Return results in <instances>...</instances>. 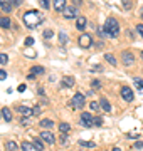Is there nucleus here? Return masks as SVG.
Wrapping results in <instances>:
<instances>
[{
  "mask_svg": "<svg viewBox=\"0 0 143 151\" xmlns=\"http://www.w3.org/2000/svg\"><path fill=\"white\" fill-rule=\"evenodd\" d=\"M123 7H125V9H131V2H130V0H123Z\"/></svg>",
  "mask_w": 143,
  "mask_h": 151,
  "instance_id": "72a5a7b5",
  "label": "nucleus"
},
{
  "mask_svg": "<svg viewBox=\"0 0 143 151\" xmlns=\"http://www.w3.org/2000/svg\"><path fill=\"white\" fill-rule=\"evenodd\" d=\"M140 57H142V59H143V52H142V54H140Z\"/></svg>",
  "mask_w": 143,
  "mask_h": 151,
  "instance_id": "de8ad7c7",
  "label": "nucleus"
},
{
  "mask_svg": "<svg viewBox=\"0 0 143 151\" xmlns=\"http://www.w3.org/2000/svg\"><path fill=\"white\" fill-rule=\"evenodd\" d=\"M0 7H2V5H0Z\"/></svg>",
  "mask_w": 143,
  "mask_h": 151,
  "instance_id": "3c124183",
  "label": "nucleus"
},
{
  "mask_svg": "<svg viewBox=\"0 0 143 151\" xmlns=\"http://www.w3.org/2000/svg\"><path fill=\"white\" fill-rule=\"evenodd\" d=\"M5 146H7V150L9 151H17V143L15 141H7Z\"/></svg>",
  "mask_w": 143,
  "mask_h": 151,
  "instance_id": "5701e85b",
  "label": "nucleus"
},
{
  "mask_svg": "<svg viewBox=\"0 0 143 151\" xmlns=\"http://www.w3.org/2000/svg\"><path fill=\"white\" fill-rule=\"evenodd\" d=\"M86 24H88V20H86V17H77V20H76V29H79V30H83V29L86 27Z\"/></svg>",
  "mask_w": 143,
  "mask_h": 151,
  "instance_id": "4468645a",
  "label": "nucleus"
},
{
  "mask_svg": "<svg viewBox=\"0 0 143 151\" xmlns=\"http://www.w3.org/2000/svg\"><path fill=\"white\" fill-rule=\"evenodd\" d=\"M136 32L143 37V24H138V25H136Z\"/></svg>",
  "mask_w": 143,
  "mask_h": 151,
  "instance_id": "f704fd0d",
  "label": "nucleus"
},
{
  "mask_svg": "<svg viewBox=\"0 0 143 151\" xmlns=\"http://www.w3.org/2000/svg\"><path fill=\"white\" fill-rule=\"evenodd\" d=\"M84 104H86V99H84L83 94H81V92L74 94V97H72V108L83 109V108H84Z\"/></svg>",
  "mask_w": 143,
  "mask_h": 151,
  "instance_id": "20e7f679",
  "label": "nucleus"
},
{
  "mask_svg": "<svg viewBox=\"0 0 143 151\" xmlns=\"http://www.w3.org/2000/svg\"><path fill=\"white\" fill-rule=\"evenodd\" d=\"M101 124H103V119L99 118V116H96V118L93 119V126H98V128H99Z\"/></svg>",
  "mask_w": 143,
  "mask_h": 151,
  "instance_id": "c85d7f7f",
  "label": "nucleus"
},
{
  "mask_svg": "<svg viewBox=\"0 0 143 151\" xmlns=\"http://www.w3.org/2000/svg\"><path fill=\"white\" fill-rule=\"evenodd\" d=\"M20 124H27V119H25V116H24V118L20 119Z\"/></svg>",
  "mask_w": 143,
  "mask_h": 151,
  "instance_id": "c03bdc74",
  "label": "nucleus"
},
{
  "mask_svg": "<svg viewBox=\"0 0 143 151\" xmlns=\"http://www.w3.org/2000/svg\"><path fill=\"white\" fill-rule=\"evenodd\" d=\"M105 30L110 34L111 39H116L118 34H120V24H118V20L113 19V17H110V19L105 22Z\"/></svg>",
  "mask_w": 143,
  "mask_h": 151,
  "instance_id": "f03ea898",
  "label": "nucleus"
},
{
  "mask_svg": "<svg viewBox=\"0 0 143 151\" xmlns=\"http://www.w3.org/2000/svg\"><path fill=\"white\" fill-rule=\"evenodd\" d=\"M25 87H27L25 84H20V86H19V92H24L25 91Z\"/></svg>",
  "mask_w": 143,
  "mask_h": 151,
  "instance_id": "79ce46f5",
  "label": "nucleus"
},
{
  "mask_svg": "<svg viewBox=\"0 0 143 151\" xmlns=\"http://www.w3.org/2000/svg\"><path fill=\"white\" fill-rule=\"evenodd\" d=\"M99 106H101V109H103L105 113H110L111 111V104L106 97H101V99H99Z\"/></svg>",
  "mask_w": 143,
  "mask_h": 151,
  "instance_id": "9b49d317",
  "label": "nucleus"
},
{
  "mask_svg": "<svg viewBox=\"0 0 143 151\" xmlns=\"http://www.w3.org/2000/svg\"><path fill=\"white\" fill-rule=\"evenodd\" d=\"M34 146L37 148V151H42V150H44V145H42V141H40V139H37V138L34 139Z\"/></svg>",
  "mask_w": 143,
  "mask_h": 151,
  "instance_id": "a878e982",
  "label": "nucleus"
},
{
  "mask_svg": "<svg viewBox=\"0 0 143 151\" xmlns=\"http://www.w3.org/2000/svg\"><path fill=\"white\" fill-rule=\"evenodd\" d=\"M39 4H40V7L42 9H49V0H39Z\"/></svg>",
  "mask_w": 143,
  "mask_h": 151,
  "instance_id": "2f4dec72",
  "label": "nucleus"
},
{
  "mask_svg": "<svg viewBox=\"0 0 143 151\" xmlns=\"http://www.w3.org/2000/svg\"><path fill=\"white\" fill-rule=\"evenodd\" d=\"M61 145H62V146L67 145V136H66V133H62V136H61Z\"/></svg>",
  "mask_w": 143,
  "mask_h": 151,
  "instance_id": "473e14b6",
  "label": "nucleus"
},
{
  "mask_svg": "<svg viewBox=\"0 0 143 151\" xmlns=\"http://www.w3.org/2000/svg\"><path fill=\"white\" fill-rule=\"evenodd\" d=\"M59 129H61V133H69L71 126H69L67 123H61V124H59Z\"/></svg>",
  "mask_w": 143,
  "mask_h": 151,
  "instance_id": "393cba45",
  "label": "nucleus"
},
{
  "mask_svg": "<svg viewBox=\"0 0 143 151\" xmlns=\"http://www.w3.org/2000/svg\"><path fill=\"white\" fill-rule=\"evenodd\" d=\"M133 60H135V57H133V54L130 50H123V52H121V62L125 65H131Z\"/></svg>",
  "mask_w": 143,
  "mask_h": 151,
  "instance_id": "6e6552de",
  "label": "nucleus"
},
{
  "mask_svg": "<svg viewBox=\"0 0 143 151\" xmlns=\"http://www.w3.org/2000/svg\"><path fill=\"white\" fill-rule=\"evenodd\" d=\"M44 22V17L40 15L37 10H29L24 14V24H25V27L29 29H35L37 25H40Z\"/></svg>",
  "mask_w": 143,
  "mask_h": 151,
  "instance_id": "f257e3e1",
  "label": "nucleus"
},
{
  "mask_svg": "<svg viewBox=\"0 0 143 151\" xmlns=\"http://www.w3.org/2000/svg\"><path fill=\"white\" fill-rule=\"evenodd\" d=\"M19 111H20V113H22V116H25V118H27V116H32V109L30 108H27V106H22V108H19Z\"/></svg>",
  "mask_w": 143,
  "mask_h": 151,
  "instance_id": "aec40b11",
  "label": "nucleus"
},
{
  "mask_svg": "<svg viewBox=\"0 0 143 151\" xmlns=\"http://www.w3.org/2000/svg\"><path fill=\"white\" fill-rule=\"evenodd\" d=\"M7 77V70H4V69H0V81H4Z\"/></svg>",
  "mask_w": 143,
  "mask_h": 151,
  "instance_id": "e433bc0d",
  "label": "nucleus"
},
{
  "mask_svg": "<svg viewBox=\"0 0 143 151\" xmlns=\"http://www.w3.org/2000/svg\"><path fill=\"white\" fill-rule=\"evenodd\" d=\"M9 62V55L7 54H0V64L4 65V64H7Z\"/></svg>",
  "mask_w": 143,
  "mask_h": 151,
  "instance_id": "c756f323",
  "label": "nucleus"
},
{
  "mask_svg": "<svg viewBox=\"0 0 143 151\" xmlns=\"http://www.w3.org/2000/svg\"><path fill=\"white\" fill-rule=\"evenodd\" d=\"M133 84L136 86L138 91H143V79H140V77H135V79H133Z\"/></svg>",
  "mask_w": 143,
  "mask_h": 151,
  "instance_id": "4be33fe9",
  "label": "nucleus"
},
{
  "mask_svg": "<svg viewBox=\"0 0 143 151\" xmlns=\"http://www.w3.org/2000/svg\"><path fill=\"white\" fill-rule=\"evenodd\" d=\"M2 10L5 12V14H9V12H12V9H14V4H12V0H9L7 4H4V5L0 7Z\"/></svg>",
  "mask_w": 143,
  "mask_h": 151,
  "instance_id": "6ab92c4d",
  "label": "nucleus"
},
{
  "mask_svg": "<svg viewBox=\"0 0 143 151\" xmlns=\"http://www.w3.org/2000/svg\"><path fill=\"white\" fill-rule=\"evenodd\" d=\"M93 116H91V113H83L81 114V118H79V124L83 126V128H91L93 126Z\"/></svg>",
  "mask_w": 143,
  "mask_h": 151,
  "instance_id": "39448f33",
  "label": "nucleus"
},
{
  "mask_svg": "<svg viewBox=\"0 0 143 151\" xmlns=\"http://www.w3.org/2000/svg\"><path fill=\"white\" fill-rule=\"evenodd\" d=\"M12 4H14V7H19L24 4V0H12Z\"/></svg>",
  "mask_w": 143,
  "mask_h": 151,
  "instance_id": "58836bf2",
  "label": "nucleus"
},
{
  "mask_svg": "<svg viewBox=\"0 0 143 151\" xmlns=\"http://www.w3.org/2000/svg\"><path fill=\"white\" fill-rule=\"evenodd\" d=\"M10 25H12V22L9 17H0V27L2 29H10Z\"/></svg>",
  "mask_w": 143,
  "mask_h": 151,
  "instance_id": "2eb2a0df",
  "label": "nucleus"
},
{
  "mask_svg": "<svg viewBox=\"0 0 143 151\" xmlns=\"http://www.w3.org/2000/svg\"><path fill=\"white\" fill-rule=\"evenodd\" d=\"M72 4H74V5H77V7H79V5H81V4H83V0H72Z\"/></svg>",
  "mask_w": 143,
  "mask_h": 151,
  "instance_id": "37998d69",
  "label": "nucleus"
},
{
  "mask_svg": "<svg viewBox=\"0 0 143 151\" xmlns=\"http://www.w3.org/2000/svg\"><path fill=\"white\" fill-rule=\"evenodd\" d=\"M143 148V141H136L135 143V150H142Z\"/></svg>",
  "mask_w": 143,
  "mask_h": 151,
  "instance_id": "4c0bfd02",
  "label": "nucleus"
},
{
  "mask_svg": "<svg viewBox=\"0 0 143 151\" xmlns=\"http://www.w3.org/2000/svg\"><path fill=\"white\" fill-rule=\"evenodd\" d=\"M77 143H79L81 146H84V148H94V146H96L93 141H83V139H79Z\"/></svg>",
  "mask_w": 143,
  "mask_h": 151,
  "instance_id": "b1692460",
  "label": "nucleus"
},
{
  "mask_svg": "<svg viewBox=\"0 0 143 151\" xmlns=\"http://www.w3.org/2000/svg\"><path fill=\"white\" fill-rule=\"evenodd\" d=\"M91 87H93L94 91H98L99 87H101V81H98V79H94V81L91 82Z\"/></svg>",
  "mask_w": 143,
  "mask_h": 151,
  "instance_id": "cd10ccee",
  "label": "nucleus"
},
{
  "mask_svg": "<svg viewBox=\"0 0 143 151\" xmlns=\"http://www.w3.org/2000/svg\"><path fill=\"white\" fill-rule=\"evenodd\" d=\"M61 84L64 87H72L74 86V77H71V76H64L62 79H61Z\"/></svg>",
  "mask_w": 143,
  "mask_h": 151,
  "instance_id": "f8f14e48",
  "label": "nucleus"
},
{
  "mask_svg": "<svg viewBox=\"0 0 143 151\" xmlns=\"http://www.w3.org/2000/svg\"><path fill=\"white\" fill-rule=\"evenodd\" d=\"M105 59H106V62H108V64H111V65L118 64V60H116V57L113 54H105Z\"/></svg>",
  "mask_w": 143,
  "mask_h": 151,
  "instance_id": "a211bd4d",
  "label": "nucleus"
},
{
  "mask_svg": "<svg viewBox=\"0 0 143 151\" xmlns=\"http://www.w3.org/2000/svg\"><path fill=\"white\" fill-rule=\"evenodd\" d=\"M40 139H44L46 143H49V145H54L56 138L51 131H42V133H40Z\"/></svg>",
  "mask_w": 143,
  "mask_h": 151,
  "instance_id": "1a4fd4ad",
  "label": "nucleus"
},
{
  "mask_svg": "<svg viewBox=\"0 0 143 151\" xmlns=\"http://www.w3.org/2000/svg\"><path fill=\"white\" fill-rule=\"evenodd\" d=\"M99 108H101V106H99V103H94V101L91 103V109H93V111H98Z\"/></svg>",
  "mask_w": 143,
  "mask_h": 151,
  "instance_id": "c9c22d12",
  "label": "nucleus"
},
{
  "mask_svg": "<svg viewBox=\"0 0 143 151\" xmlns=\"http://www.w3.org/2000/svg\"><path fill=\"white\" fill-rule=\"evenodd\" d=\"M59 42H61V44H66V42H67V35H66L64 32L59 34Z\"/></svg>",
  "mask_w": 143,
  "mask_h": 151,
  "instance_id": "7c9ffc66",
  "label": "nucleus"
},
{
  "mask_svg": "<svg viewBox=\"0 0 143 151\" xmlns=\"http://www.w3.org/2000/svg\"><path fill=\"white\" fill-rule=\"evenodd\" d=\"M32 113H34V116H39V114H40V108H39V106H35V108L32 109Z\"/></svg>",
  "mask_w": 143,
  "mask_h": 151,
  "instance_id": "ea45409f",
  "label": "nucleus"
},
{
  "mask_svg": "<svg viewBox=\"0 0 143 151\" xmlns=\"http://www.w3.org/2000/svg\"><path fill=\"white\" fill-rule=\"evenodd\" d=\"M113 151H121L120 148H113Z\"/></svg>",
  "mask_w": 143,
  "mask_h": 151,
  "instance_id": "49530a36",
  "label": "nucleus"
},
{
  "mask_svg": "<svg viewBox=\"0 0 143 151\" xmlns=\"http://www.w3.org/2000/svg\"><path fill=\"white\" fill-rule=\"evenodd\" d=\"M32 44H34V39H32V37H27V39H25V45H32Z\"/></svg>",
  "mask_w": 143,
  "mask_h": 151,
  "instance_id": "a19ab883",
  "label": "nucleus"
},
{
  "mask_svg": "<svg viewBox=\"0 0 143 151\" xmlns=\"http://www.w3.org/2000/svg\"><path fill=\"white\" fill-rule=\"evenodd\" d=\"M20 148H22V151H37L34 143H29V141H24L22 145H20Z\"/></svg>",
  "mask_w": 143,
  "mask_h": 151,
  "instance_id": "ddd939ff",
  "label": "nucleus"
},
{
  "mask_svg": "<svg viewBox=\"0 0 143 151\" xmlns=\"http://www.w3.org/2000/svg\"><path fill=\"white\" fill-rule=\"evenodd\" d=\"M142 19H143V9H142Z\"/></svg>",
  "mask_w": 143,
  "mask_h": 151,
  "instance_id": "09e8293b",
  "label": "nucleus"
},
{
  "mask_svg": "<svg viewBox=\"0 0 143 151\" xmlns=\"http://www.w3.org/2000/svg\"><path fill=\"white\" fill-rule=\"evenodd\" d=\"M121 97L125 99V101H133V97H135V94H133V91H131V87H128V86H123L121 87Z\"/></svg>",
  "mask_w": 143,
  "mask_h": 151,
  "instance_id": "0eeeda50",
  "label": "nucleus"
},
{
  "mask_svg": "<svg viewBox=\"0 0 143 151\" xmlns=\"http://www.w3.org/2000/svg\"><path fill=\"white\" fill-rule=\"evenodd\" d=\"M39 126H42V128H46V129H49V128L54 126V121H52V119H42V121L39 123Z\"/></svg>",
  "mask_w": 143,
  "mask_h": 151,
  "instance_id": "dca6fc26",
  "label": "nucleus"
},
{
  "mask_svg": "<svg viewBox=\"0 0 143 151\" xmlns=\"http://www.w3.org/2000/svg\"><path fill=\"white\" fill-rule=\"evenodd\" d=\"M2 116H4V119H5L7 123H10V121H12V113H10V109H9V108L2 109Z\"/></svg>",
  "mask_w": 143,
  "mask_h": 151,
  "instance_id": "f3484780",
  "label": "nucleus"
},
{
  "mask_svg": "<svg viewBox=\"0 0 143 151\" xmlns=\"http://www.w3.org/2000/svg\"><path fill=\"white\" fill-rule=\"evenodd\" d=\"M44 39H52L54 37V30H51V29H47V30H44Z\"/></svg>",
  "mask_w": 143,
  "mask_h": 151,
  "instance_id": "bb28decb",
  "label": "nucleus"
},
{
  "mask_svg": "<svg viewBox=\"0 0 143 151\" xmlns=\"http://www.w3.org/2000/svg\"><path fill=\"white\" fill-rule=\"evenodd\" d=\"M0 118H2V111H0Z\"/></svg>",
  "mask_w": 143,
  "mask_h": 151,
  "instance_id": "8fccbe9b",
  "label": "nucleus"
},
{
  "mask_svg": "<svg viewBox=\"0 0 143 151\" xmlns=\"http://www.w3.org/2000/svg\"><path fill=\"white\" fill-rule=\"evenodd\" d=\"M9 0H0V5H4V4H7Z\"/></svg>",
  "mask_w": 143,
  "mask_h": 151,
  "instance_id": "a18cd8bd",
  "label": "nucleus"
},
{
  "mask_svg": "<svg viewBox=\"0 0 143 151\" xmlns=\"http://www.w3.org/2000/svg\"><path fill=\"white\" fill-rule=\"evenodd\" d=\"M52 7H54L56 12H64L66 9V0H52Z\"/></svg>",
  "mask_w": 143,
  "mask_h": 151,
  "instance_id": "9d476101",
  "label": "nucleus"
},
{
  "mask_svg": "<svg viewBox=\"0 0 143 151\" xmlns=\"http://www.w3.org/2000/svg\"><path fill=\"white\" fill-rule=\"evenodd\" d=\"M64 19H67V20H71V19H76L77 15V10H76V7L74 5H67L66 9H64Z\"/></svg>",
  "mask_w": 143,
  "mask_h": 151,
  "instance_id": "423d86ee",
  "label": "nucleus"
},
{
  "mask_svg": "<svg viewBox=\"0 0 143 151\" xmlns=\"http://www.w3.org/2000/svg\"><path fill=\"white\" fill-rule=\"evenodd\" d=\"M79 45L83 49H88L93 45V37H91V34L88 32H83L81 35H79Z\"/></svg>",
  "mask_w": 143,
  "mask_h": 151,
  "instance_id": "7ed1b4c3",
  "label": "nucleus"
},
{
  "mask_svg": "<svg viewBox=\"0 0 143 151\" xmlns=\"http://www.w3.org/2000/svg\"><path fill=\"white\" fill-rule=\"evenodd\" d=\"M30 74H44V67L42 65H34L32 69H30Z\"/></svg>",
  "mask_w": 143,
  "mask_h": 151,
  "instance_id": "412c9836",
  "label": "nucleus"
}]
</instances>
